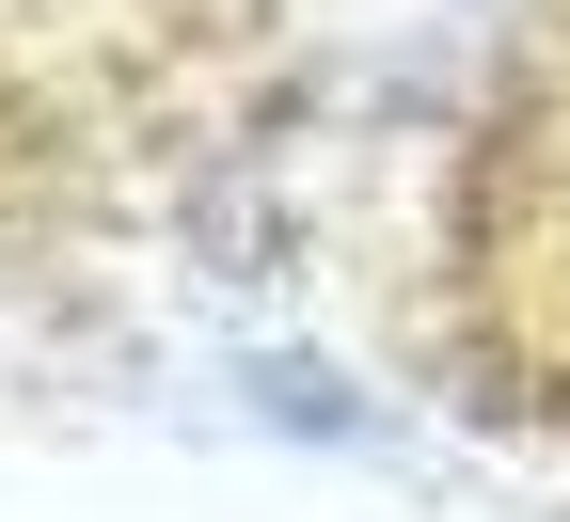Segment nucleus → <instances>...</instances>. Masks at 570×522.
<instances>
[{"instance_id": "obj_1", "label": "nucleus", "mask_w": 570, "mask_h": 522, "mask_svg": "<svg viewBox=\"0 0 570 522\" xmlns=\"http://www.w3.org/2000/svg\"><path fill=\"white\" fill-rule=\"evenodd\" d=\"M460 333H475L508 412L570 427V0L539 17V48L508 63V96L475 127V175H460Z\"/></svg>"}]
</instances>
